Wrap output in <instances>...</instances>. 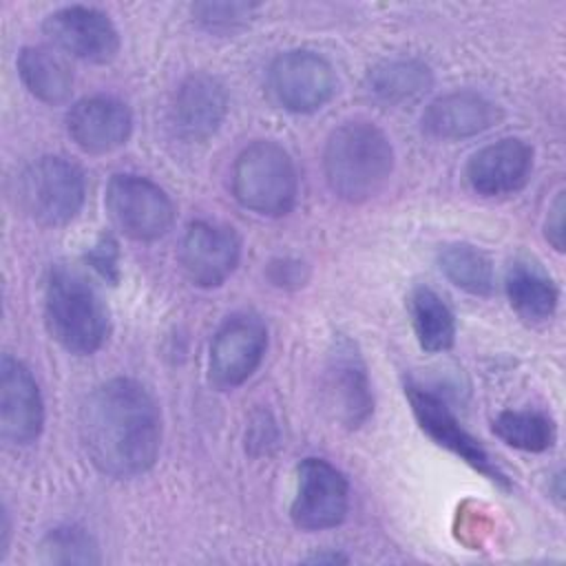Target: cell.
Returning a JSON list of instances; mask_svg holds the SVG:
<instances>
[{
    "label": "cell",
    "mask_w": 566,
    "mask_h": 566,
    "mask_svg": "<svg viewBox=\"0 0 566 566\" xmlns=\"http://www.w3.org/2000/svg\"><path fill=\"white\" fill-rule=\"evenodd\" d=\"M564 192H557L544 221V237L557 252L564 250Z\"/></svg>",
    "instance_id": "83f0119b"
},
{
    "label": "cell",
    "mask_w": 566,
    "mask_h": 566,
    "mask_svg": "<svg viewBox=\"0 0 566 566\" xmlns=\"http://www.w3.org/2000/svg\"><path fill=\"white\" fill-rule=\"evenodd\" d=\"M323 398L332 418L347 429L363 427L371 411V385L356 343L338 334L323 367Z\"/></svg>",
    "instance_id": "52a82bcc"
},
{
    "label": "cell",
    "mask_w": 566,
    "mask_h": 566,
    "mask_svg": "<svg viewBox=\"0 0 566 566\" xmlns=\"http://www.w3.org/2000/svg\"><path fill=\"white\" fill-rule=\"evenodd\" d=\"M268 347V329L254 314L228 318L212 338L208 374L219 389L243 385L261 365Z\"/></svg>",
    "instance_id": "8fae6325"
},
{
    "label": "cell",
    "mask_w": 566,
    "mask_h": 566,
    "mask_svg": "<svg viewBox=\"0 0 566 566\" xmlns=\"http://www.w3.org/2000/svg\"><path fill=\"white\" fill-rule=\"evenodd\" d=\"M323 170L336 197L349 203L367 201L376 197L391 177V142L369 122H347L329 135L323 150Z\"/></svg>",
    "instance_id": "3957f363"
},
{
    "label": "cell",
    "mask_w": 566,
    "mask_h": 566,
    "mask_svg": "<svg viewBox=\"0 0 566 566\" xmlns=\"http://www.w3.org/2000/svg\"><path fill=\"white\" fill-rule=\"evenodd\" d=\"M44 316L49 334L77 356L97 352L108 336V305L88 274L73 263L49 270Z\"/></svg>",
    "instance_id": "7a4b0ae2"
},
{
    "label": "cell",
    "mask_w": 566,
    "mask_h": 566,
    "mask_svg": "<svg viewBox=\"0 0 566 566\" xmlns=\"http://www.w3.org/2000/svg\"><path fill=\"white\" fill-rule=\"evenodd\" d=\"M66 130L80 150L104 155L128 142L133 117L124 102L106 95H93L71 106L66 115Z\"/></svg>",
    "instance_id": "9a60e30c"
},
{
    "label": "cell",
    "mask_w": 566,
    "mask_h": 566,
    "mask_svg": "<svg viewBox=\"0 0 566 566\" xmlns=\"http://www.w3.org/2000/svg\"><path fill=\"white\" fill-rule=\"evenodd\" d=\"M442 274L460 290L489 296L493 292V263L491 259L469 243H451L440 252Z\"/></svg>",
    "instance_id": "cb8c5ba5"
},
{
    "label": "cell",
    "mask_w": 566,
    "mask_h": 566,
    "mask_svg": "<svg viewBox=\"0 0 566 566\" xmlns=\"http://www.w3.org/2000/svg\"><path fill=\"white\" fill-rule=\"evenodd\" d=\"M241 241L228 226L195 221L188 226L181 248L179 263L190 283L199 287L221 285L239 265Z\"/></svg>",
    "instance_id": "4fadbf2b"
},
{
    "label": "cell",
    "mask_w": 566,
    "mask_h": 566,
    "mask_svg": "<svg viewBox=\"0 0 566 566\" xmlns=\"http://www.w3.org/2000/svg\"><path fill=\"white\" fill-rule=\"evenodd\" d=\"M232 192L243 208L261 217L287 214L298 195V175L290 153L268 139L245 146L232 166Z\"/></svg>",
    "instance_id": "277c9868"
},
{
    "label": "cell",
    "mask_w": 566,
    "mask_h": 566,
    "mask_svg": "<svg viewBox=\"0 0 566 566\" xmlns=\"http://www.w3.org/2000/svg\"><path fill=\"white\" fill-rule=\"evenodd\" d=\"M82 170L57 155L31 161L15 181V201L22 212L40 226L69 223L84 203Z\"/></svg>",
    "instance_id": "5b68a950"
},
{
    "label": "cell",
    "mask_w": 566,
    "mask_h": 566,
    "mask_svg": "<svg viewBox=\"0 0 566 566\" xmlns=\"http://www.w3.org/2000/svg\"><path fill=\"white\" fill-rule=\"evenodd\" d=\"M9 515H7V511L2 513V542H0V555H4L7 553V539H9Z\"/></svg>",
    "instance_id": "f1b7e54d"
},
{
    "label": "cell",
    "mask_w": 566,
    "mask_h": 566,
    "mask_svg": "<svg viewBox=\"0 0 566 566\" xmlns=\"http://www.w3.org/2000/svg\"><path fill=\"white\" fill-rule=\"evenodd\" d=\"M431 82V71L420 60H389L374 66L367 75L369 93L387 104L416 99L429 91Z\"/></svg>",
    "instance_id": "7402d4cb"
},
{
    "label": "cell",
    "mask_w": 566,
    "mask_h": 566,
    "mask_svg": "<svg viewBox=\"0 0 566 566\" xmlns=\"http://www.w3.org/2000/svg\"><path fill=\"white\" fill-rule=\"evenodd\" d=\"M117 243L111 237H102L93 250L86 254V261L111 283L119 279V268H117Z\"/></svg>",
    "instance_id": "4316f807"
},
{
    "label": "cell",
    "mask_w": 566,
    "mask_h": 566,
    "mask_svg": "<svg viewBox=\"0 0 566 566\" xmlns=\"http://www.w3.org/2000/svg\"><path fill=\"white\" fill-rule=\"evenodd\" d=\"M533 170V148L504 137L480 148L467 164V181L482 197H502L526 186Z\"/></svg>",
    "instance_id": "2e32d148"
},
{
    "label": "cell",
    "mask_w": 566,
    "mask_h": 566,
    "mask_svg": "<svg viewBox=\"0 0 566 566\" xmlns=\"http://www.w3.org/2000/svg\"><path fill=\"white\" fill-rule=\"evenodd\" d=\"M18 75L33 97L51 106L64 104L73 93V73L51 49L24 46L18 55Z\"/></svg>",
    "instance_id": "ffe728a7"
},
{
    "label": "cell",
    "mask_w": 566,
    "mask_h": 566,
    "mask_svg": "<svg viewBox=\"0 0 566 566\" xmlns=\"http://www.w3.org/2000/svg\"><path fill=\"white\" fill-rule=\"evenodd\" d=\"M228 111V95L219 80L197 73L181 82L172 102V124L188 142H203L217 133Z\"/></svg>",
    "instance_id": "ac0fdd59"
},
{
    "label": "cell",
    "mask_w": 566,
    "mask_h": 566,
    "mask_svg": "<svg viewBox=\"0 0 566 566\" xmlns=\"http://www.w3.org/2000/svg\"><path fill=\"white\" fill-rule=\"evenodd\" d=\"M80 440L104 475L146 473L161 447V411L155 396L133 378L102 382L80 407Z\"/></svg>",
    "instance_id": "6da1fadb"
},
{
    "label": "cell",
    "mask_w": 566,
    "mask_h": 566,
    "mask_svg": "<svg viewBox=\"0 0 566 566\" xmlns=\"http://www.w3.org/2000/svg\"><path fill=\"white\" fill-rule=\"evenodd\" d=\"M307 562H345V557H340V555H316V557H310Z\"/></svg>",
    "instance_id": "f546056e"
},
{
    "label": "cell",
    "mask_w": 566,
    "mask_h": 566,
    "mask_svg": "<svg viewBox=\"0 0 566 566\" xmlns=\"http://www.w3.org/2000/svg\"><path fill=\"white\" fill-rule=\"evenodd\" d=\"M409 316L420 347L429 354L447 352L455 340V318L449 305L429 287H416L409 296Z\"/></svg>",
    "instance_id": "44dd1931"
},
{
    "label": "cell",
    "mask_w": 566,
    "mask_h": 566,
    "mask_svg": "<svg viewBox=\"0 0 566 566\" xmlns=\"http://www.w3.org/2000/svg\"><path fill=\"white\" fill-rule=\"evenodd\" d=\"M252 4H210V2H201L192 7V13L206 22L208 27H230L234 22H241L243 18H248L252 13Z\"/></svg>",
    "instance_id": "484cf974"
},
{
    "label": "cell",
    "mask_w": 566,
    "mask_h": 566,
    "mask_svg": "<svg viewBox=\"0 0 566 566\" xmlns=\"http://www.w3.org/2000/svg\"><path fill=\"white\" fill-rule=\"evenodd\" d=\"M44 424V402L31 371L13 356L0 360V436L9 444H31Z\"/></svg>",
    "instance_id": "5bb4252c"
},
{
    "label": "cell",
    "mask_w": 566,
    "mask_h": 566,
    "mask_svg": "<svg viewBox=\"0 0 566 566\" xmlns=\"http://www.w3.org/2000/svg\"><path fill=\"white\" fill-rule=\"evenodd\" d=\"M349 509V484L327 460L307 458L296 469V493L290 517L301 531L338 526Z\"/></svg>",
    "instance_id": "ba28073f"
},
{
    "label": "cell",
    "mask_w": 566,
    "mask_h": 566,
    "mask_svg": "<svg viewBox=\"0 0 566 566\" xmlns=\"http://www.w3.org/2000/svg\"><path fill=\"white\" fill-rule=\"evenodd\" d=\"M504 290L515 314L528 323L548 321L557 307V287L553 279L533 261L517 259L509 265Z\"/></svg>",
    "instance_id": "d6986e66"
},
{
    "label": "cell",
    "mask_w": 566,
    "mask_h": 566,
    "mask_svg": "<svg viewBox=\"0 0 566 566\" xmlns=\"http://www.w3.org/2000/svg\"><path fill=\"white\" fill-rule=\"evenodd\" d=\"M44 33L60 51L91 64L111 62L119 49L115 24L95 7L71 4L53 11L44 20Z\"/></svg>",
    "instance_id": "7c38bea8"
},
{
    "label": "cell",
    "mask_w": 566,
    "mask_h": 566,
    "mask_svg": "<svg viewBox=\"0 0 566 566\" xmlns=\"http://www.w3.org/2000/svg\"><path fill=\"white\" fill-rule=\"evenodd\" d=\"M405 391H407V400L411 405V411H413L420 429L436 444L444 447L447 451H451L453 455L464 460L471 469H475L478 473H482L497 486H502V489L511 486L509 478L489 458L486 449L460 424L455 413L447 407V402L438 394H433L420 385H413V382H409Z\"/></svg>",
    "instance_id": "9c48e42d"
},
{
    "label": "cell",
    "mask_w": 566,
    "mask_h": 566,
    "mask_svg": "<svg viewBox=\"0 0 566 566\" xmlns=\"http://www.w3.org/2000/svg\"><path fill=\"white\" fill-rule=\"evenodd\" d=\"M40 557L46 564H97V546L93 537L77 526L51 531L40 544Z\"/></svg>",
    "instance_id": "d4e9b609"
},
{
    "label": "cell",
    "mask_w": 566,
    "mask_h": 566,
    "mask_svg": "<svg viewBox=\"0 0 566 566\" xmlns=\"http://www.w3.org/2000/svg\"><path fill=\"white\" fill-rule=\"evenodd\" d=\"M502 119L500 106L473 91L436 97L422 113V130L436 139H464L493 128Z\"/></svg>",
    "instance_id": "e0dca14e"
},
{
    "label": "cell",
    "mask_w": 566,
    "mask_h": 566,
    "mask_svg": "<svg viewBox=\"0 0 566 566\" xmlns=\"http://www.w3.org/2000/svg\"><path fill=\"white\" fill-rule=\"evenodd\" d=\"M493 433L513 449L542 453L555 444V424L542 411L509 409L495 416Z\"/></svg>",
    "instance_id": "603a6c76"
},
{
    "label": "cell",
    "mask_w": 566,
    "mask_h": 566,
    "mask_svg": "<svg viewBox=\"0 0 566 566\" xmlns=\"http://www.w3.org/2000/svg\"><path fill=\"white\" fill-rule=\"evenodd\" d=\"M268 84L285 111L314 113L332 99L336 75L332 64L318 53L287 51L272 62Z\"/></svg>",
    "instance_id": "30bf717a"
},
{
    "label": "cell",
    "mask_w": 566,
    "mask_h": 566,
    "mask_svg": "<svg viewBox=\"0 0 566 566\" xmlns=\"http://www.w3.org/2000/svg\"><path fill=\"white\" fill-rule=\"evenodd\" d=\"M106 212L128 239H161L175 221V203L155 181L139 175H115L106 188Z\"/></svg>",
    "instance_id": "8992f818"
}]
</instances>
